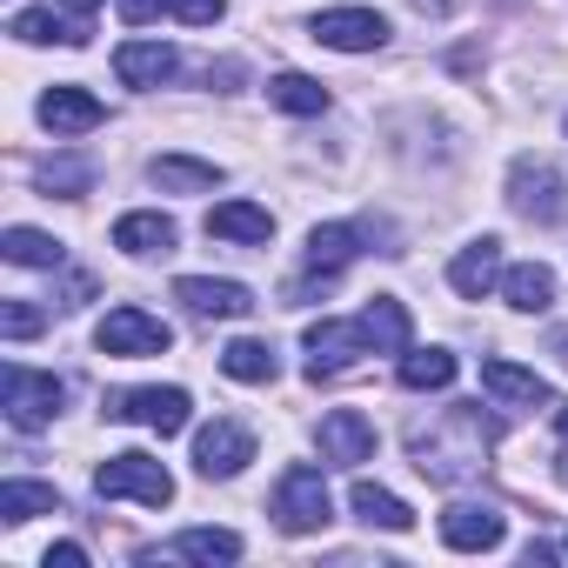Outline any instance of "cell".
Returning <instances> with one entry per match:
<instances>
[{
  "label": "cell",
  "instance_id": "1",
  "mask_svg": "<svg viewBox=\"0 0 568 568\" xmlns=\"http://www.w3.org/2000/svg\"><path fill=\"white\" fill-rule=\"evenodd\" d=\"M408 455H415V475L455 488V481H475L495 455V422L481 415V402H455L442 408L435 422L408 428Z\"/></svg>",
  "mask_w": 568,
  "mask_h": 568
},
{
  "label": "cell",
  "instance_id": "2",
  "mask_svg": "<svg viewBox=\"0 0 568 568\" xmlns=\"http://www.w3.org/2000/svg\"><path fill=\"white\" fill-rule=\"evenodd\" d=\"M94 495H101V501H148V508H168V501H174V475H168L154 455L128 448V455H108V462L94 468Z\"/></svg>",
  "mask_w": 568,
  "mask_h": 568
},
{
  "label": "cell",
  "instance_id": "3",
  "mask_svg": "<svg viewBox=\"0 0 568 568\" xmlns=\"http://www.w3.org/2000/svg\"><path fill=\"white\" fill-rule=\"evenodd\" d=\"M508 201H515V214L535 221V227H561V221H568V181H561L541 154H515V168H508Z\"/></svg>",
  "mask_w": 568,
  "mask_h": 568
},
{
  "label": "cell",
  "instance_id": "4",
  "mask_svg": "<svg viewBox=\"0 0 568 568\" xmlns=\"http://www.w3.org/2000/svg\"><path fill=\"white\" fill-rule=\"evenodd\" d=\"M61 402H68V382H54V375H34V368H21V362H8V368H0V408H8V422H14L21 435L48 428V422L61 415Z\"/></svg>",
  "mask_w": 568,
  "mask_h": 568
},
{
  "label": "cell",
  "instance_id": "5",
  "mask_svg": "<svg viewBox=\"0 0 568 568\" xmlns=\"http://www.w3.org/2000/svg\"><path fill=\"white\" fill-rule=\"evenodd\" d=\"M328 515H335V501H328V481H322V468L295 462L288 475L274 481V521L288 528V535H315V528H328Z\"/></svg>",
  "mask_w": 568,
  "mask_h": 568
},
{
  "label": "cell",
  "instance_id": "6",
  "mask_svg": "<svg viewBox=\"0 0 568 568\" xmlns=\"http://www.w3.org/2000/svg\"><path fill=\"white\" fill-rule=\"evenodd\" d=\"M94 342H101V355H121V362H148V355H168L174 328H168L161 315H148V308H114V315L94 328Z\"/></svg>",
  "mask_w": 568,
  "mask_h": 568
},
{
  "label": "cell",
  "instance_id": "7",
  "mask_svg": "<svg viewBox=\"0 0 568 568\" xmlns=\"http://www.w3.org/2000/svg\"><path fill=\"white\" fill-rule=\"evenodd\" d=\"M362 355H375L362 315H355V322H315V328H308V382H335V375H348Z\"/></svg>",
  "mask_w": 568,
  "mask_h": 568
},
{
  "label": "cell",
  "instance_id": "8",
  "mask_svg": "<svg viewBox=\"0 0 568 568\" xmlns=\"http://www.w3.org/2000/svg\"><path fill=\"white\" fill-rule=\"evenodd\" d=\"M187 415H194L187 388H128V395L108 402V422H141V428H154V435H181Z\"/></svg>",
  "mask_w": 568,
  "mask_h": 568
},
{
  "label": "cell",
  "instance_id": "9",
  "mask_svg": "<svg viewBox=\"0 0 568 568\" xmlns=\"http://www.w3.org/2000/svg\"><path fill=\"white\" fill-rule=\"evenodd\" d=\"M174 302L187 315H201V322H241V315H254V295L241 288V281H207V274H181L174 281Z\"/></svg>",
  "mask_w": 568,
  "mask_h": 568
},
{
  "label": "cell",
  "instance_id": "10",
  "mask_svg": "<svg viewBox=\"0 0 568 568\" xmlns=\"http://www.w3.org/2000/svg\"><path fill=\"white\" fill-rule=\"evenodd\" d=\"M315 41L335 54H375L388 41V21L375 8H328V14H315Z\"/></svg>",
  "mask_w": 568,
  "mask_h": 568
},
{
  "label": "cell",
  "instance_id": "11",
  "mask_svg": "<svg viewBox=\"0 0 568 568\" xmlns=\"http://www.w3.org/2000/svg\"><path fill=\"white\" fill-rule=\"evenodd\" d=\"M254 462V435L241 428V422H207L201 435H194V468L207 475V481H227V475H241Z\"/></svg>",
  "mask_w": 568,
  "mask_h": 568
},
{
  "label": "cell",
  "instance_id": "12",
  "mask_svg": "<svg viewBox=\"0 0 568 568\" xmlns=\"http://www.w3.org/2000/svg\"><path fill=\"white\" fill-rule=\"evenodd\" d=\"M501 508H488V501H455L448 515H442V541L455 548V555H488V548H501Z\"/></svg>",
  "mask_w": 568,
  "mask_h": 568
},
{
  "label": "cell",
  "instance_id": "13",
  "mask_svg": "<svg viewBox=\"0 0 568 568\" xmlns=\"http://www.w3.org/2000/svg\"><path fill=\"white\" fill-rule=\"evenodd\" d=\"M368 455H375V422H368V415H355V408L322 415V462H335V468H362Z\"/></svg>",
  "mask_w": 568,
  "mask_h": 568
},
{
  "label": "cell",
  "instance_id": "14",
  "mask_svg": "<svg viewBox=\"0 0 568 568\" xmlns=\"http://www.w3.org/2000/svg\"><path fill=\"white\" fill-rule=\"evenodd\" d=\"M501 281V241L495 234H481V241H468L455 261H448V288L462 295V302H481L488 288Z\"/></svg>",
  "mask_w": 568,
  "mask_h": 568
},
{
  "label": "cell",
  "instance_id": "15",
  "mask_svg": "<svg viewBox=\"0 0 568 568\" xmlns=\"http://www.w3.org/2000/svg\"><path fill=\"white\" fill-rule=\"evenodd\" d=\"M101 121H108V108H101L88 88H48V94H41V128L61 134V141H68V134H94Z\"/></svg>",
  "mask_w": 568,
  "mask_h": 568
},
{
  "label": "cell",
  "instance_id": "16",
  "mask_svg": "<svg viewBox=\"0 0 568 568\" xmlns=\"http://www.w3.org/2000/svg\"><path fill=\"white\" fill-rule=\"evenodd\" d=\"M481 388L501 402V408H548V382L535 368H515V362H481Z\"/></svg>",
  "mask_w": 568,
  "mask_h": 568
},
{
  "label": "cell",
  "instance_id": "17",
  "mask_svg": "<svg viewBox=\"0 0 568 568\" xmlns=\"http://www.w3.org/2000/svg\"><path fill=\"white\" fill-rule=\"evenodd\" d=\"M207 234L241 241V247H261V241L274 234V214H267V207H254V201H221V207L207 214Z\"/></svg>",
  "mask_w": 568,
  "mask_h": 568
},
{
  "label": "cell",
  "instance_id": "18",
  "mask_svg": "<svg viewBox=\"0 0 568 568\" xmlns=\"http://www.w3.org/2000/svg\"><path fill=\"white\" fill-rule=\"evenodd\" d=\"M355 254H362V227H348V221H328V227L308 234V274H328L335 281Z\"/></svg>",
  "mask_w": 568,
  "mask_h": 568
},
{
  "label": "cell",
  "instance_id": "19",
  "mask_svg": "<svg viewBox=\"0 0 568 568\" xmlns=\"http://www.w3.org/2000/svg\"><path fill=\"white\" fill-rule=\"evenodd\" d=\"M362 328H368L375 355H408V335H415V322H408V308H402L395 295H375V302L362 308Z\"/></svg>",
  "mask_w": 568,
  "mask_h": 568
},
{
  "label": "cell",
  "instance_id": "20",
  "mask_svg": "<svg viewBox=\"0 0 568 568\" xmlns=\"http://www.w3.org/2000/svg\"><path fill=\"white\" fill-rule=\"evenodd\" d=\"M114 74H121L128 88H161V81L174 74V48H161V41H128V48L114 54Z\"/></svg>",
  "mask_w": 568,
  "mask_h": 568
},
{
  "label": "cell",
  "instance_id": "21",
  "mask_svg": "<svg viewBox=\"0 0 568 568\" xmlns=\"http://www.w3.org/2000/svg\"><path fill=\"white\" fill-rule=\"evenodd\" d=\"M114 247H121V254H168V247H174V221L154 214V207L121 214V221H114Z\"/></svg>",
  "mask_w": 568,
  "mask_h": 568
},
{
  "label": "cell",
  "instance_id": "22",
  "mask_svg": "<svg viewBox=\"0 0 568 568\" xmlns=\"http://www.w3.org/2000/svg\"><path fill=\"white\" fill-rule=\"evenodd\" d=\"M501 295H508L515 315H541V308L555 302V274H548L541 261H521V267L501 274Z\"/></svg>",
  "mask_w": 568,
  "mask_h": 568
},
{
  "label": "cell",
  "instance_id": "23",
  "mask_svg": "<svg viewBox=\"0 0 568 568\" xmlns=\"http://www.w3.org/2000/svg\"><path fill=\"white\" fill-rule=\"evenodd\" d=\"M355 515L368 521V528H388V535H408L415 528V508L402 501V495H388V488H375V481H355Z\"/></svg>",
  "mask_w": 568,
  "mask_h": 568
},
{
  "label": "cell",
  "instance_id": "24",
  "mask_svg": "<svg viewBox=\"0 0 568 568\" xmlns=\"http://www.w3.org/2000/svg\"><path fill=\"white\" fill-rule=\"evenodd\" d=\"M34 515H61L54 481H0V521H34Z\"/></svg>",
  "mask_w": 568,
  "mask_h": 568
},
{
  "label": "cell",
  "instance_id": "25",
  "mask_svg": "<svg viewBox=\"0 0 568 568\" xmlns=\"http://www.w3.org/2000/svg\"><path fill=\"white\" fill-rule=\"evenodd\" d=\"M14 34H21L28 48H48V41L88 48V21H61V14H48V8H21V14H14Z\"/></svg>",
  "mask_w": 568,
  "mask_h": 568
},
{
  "label": "cell",
  "instance_id": "26",
  "mask_svg": "<svg viewBox=\"0 0 568 568\" xmlns=\"http://www.w3.org/2000/svg\"><path fill=\"white\" fill-rule=\"evenodd\" d=\"M148 174H154V187H168V194H207V187L221 181L214 161H187V154H161Z\"/></svg>",
  "mask_w": 568,
  "mask_h": 568
},
{
  "label": "cell",
  "instance_id": "27",
  "mask_svg": "<svg viewBox=\"0 0 568 568\" xmlns=\"http://www.w3.org/2000/svg\"><path fill=\"white\" fill-rule=\"evenodd\" d=\"M0 254H8L14 267H61L68 261V247L54 234H41V227H8L0 234Z\"/></svg>",
  "mask_w": 568,
  "mask_h": 568
},
{
  "label": "cell",
  "instance_id": "28",
  "mask_svg": "<svg viewBox=\"0 0 568 568\" xmlns=\"http://www.w3.org/2000/svg\"><path fill=\"white\" fill-rule=\"evenodd\" d=\"M267 101H274L281 114H302V121H308V114H328V88L308 81V74H274V81H267Z\"/></svg>",
  "mask_w": 568,
  "mask_h": 568
},
{
  "label": "cell",
  "instance_id": "29",
  "mask_svg": "<svg viewBox=\"0 0 568 568\" xmlns=\"http://www.w3.org/2000/svg\"><path fill=\"white\" fill-rule=\"evenodd\" d=\"M455 355L448 348H408L402 355V388H415V395H428V388H448L455 382Z\"/></svg>",
  "mask_w": 568,
  "mask_h": 568
},
{
  "label": "cell",
  "instance_id": "30",
  "mask_svg": "<svg viewBox=\"0 0 568 568\" xmlns=\"http://www.w3.org/2000/svg\"><path fill=\"white\" fill-rule=\"evenodd\" d=\"M168 555H181V561H241V535L234 528H181Z\"/></svg>",
  "mask_w": 568,
  "mask_h": 568
},
{
  "label": "cell",
  "instance_id": "31",
  "mask_svg": "<svg viewBox=\"0 0 568 568\" xmlns=\"http://www.w3.org/2000/svg\"><path fill=\"white\" fill-rule=\"evenodd\" d=\"M221 375L227 382H274V348L267 342H227L221 348Z\"/></svg>",
  "mask_w": 568,
  "mask_h": 568
},
{
  "label": "cell",
  "instance_id": "32",
  "mask_svg": "<svg viewBox=\"0 0 568 568\" xmlns=\"http://www.w3.org/2000/svg\"><path fill=\"white\" fill-rule=\"evenodd\" d=\"M41 187H48V194H68V201H74V194H88V187H94V161H88V154L48 161V168H41Z\"/></svg>",
  "mask_w": 568,
  "mask_h": 568
},
{
  "label": "cell",
  "instance_id": "33",
  "mask_svg": "<svg viewBox=\"0 0 568 568\" xmlns=\"http://www.w3.org/2000/svg\"><path fill=\"white\" fill-rule=\"evenodd\" d=\"M0 335H8V342H28V335H41V308H28V302H8V308H0Z\"/></svg>",
  "mask_w": 568,
  "mask_h": 568
},
{
  "label": "cell",
  "instance_id": "34",
  "mask_svg": "<svg viewBox=\"0 0 568 568\" xmlns=\"http://www.w3.org/2000/svg\"><path fill=\"white\" fill-rule=\"evenodd\" d=\"M168 14L187 21V28H214V21L227 14V0H168Z\"/></svg>",
  "mask_w": 568,
  "mask_h": 568
},
{
  "label": "cell",
  "instance_id": "35",
  "mask_svg": "<svg viewBox=\"0 0 568 568\" xmlns=\"http://www.w3.org/2000/svg\"><path fill=\"white\" fill-rule=\"evenodd\" d=\"M114 8H121V21H128V28H148V21L168 8V0H114Z\"/></svg>",
  "mask_w": 568,
  "mask_h": 568
},
{
  "label": "cell",
  "instance_id": "36",
  "mask_svg": "<svg viewBox=\"0 0 568 568\" xmlns=\"http://www.w3.org/2000/svg\"><path fill=\"white\" fill-rule=\"evenodd\" d=\"M48 568H88V548L81 541H61V548H48Z\"/></svg>",
  "mask_w": 568,
  "mask_h": 568
},
{
  "label": "cell",
  "instance_id": "37",
  "mask_svg": "<svg viewBox=\"0 0 568 568\" xmlns=\"http://www.w3.org/2000/svg\"><path fill=\"white\" fill-rule=\"evenodd\" d=\"M88 295H94V281H88V274H68V281H61V308H81Z\"/></svg>",
  "mask_w": 568,
  "mask_h": 568
},
{
  "label": "cell",
  "instance_id": "38",
  "mask_svg": "<svg viewBox=\"0 0 568 568\" xmlns=\"http://www.w3.org/2000/svg\"><path fill=\"white\" fill-rule=\"evenodd\" d=\"M415 8H422V14H435V21H442V14H455V0H415Z\"/></svg>",
  "mask_w": 568,
  "mask_h": 568
},
{
  "label": "cell",
  "instance_id": "39",
  "mask_svg": "<svg viewBox=\"0 0 568 568\" xmlns=\"http://www.w3.org/2000/svg\"><path fill=\"white\" fill-rule=\"evenodd\" d=\"M548 348H555V362H561V368H568V335H555V342H548Z\"/></svg>",
  "mask_w": 568,
  "mask_h": 568
},
{
  "label": "cell",
  "instance_id": "40",
  "mask_svg": "<svg viewBox=\"0 0 568 568\" xmlns=\"http://www.w3.org/2000/svg\"><path fill=\"white\" fill-rule=\"evenodd\" d=\"M68 8H74V14H81V21H88V14H94V8H101V0H68Z\"/></svg>",
  "mask_w": 568,
  "mask_h": 568
},
{
  "label": "cell",
  "instance_id": "41",
  "mask_svg": "<svg viewBox=\"0 0 568 568\" xmlns=\"http://www.w3.org/2000/svg\"><path fill=\"white\" fill-rule=\"evenodd\" d=\"M555 428H561V442H568V402H561V408H555Z\"/></svg>",
  "mask_w": 568,
  "mask_h": 568
},
{
  "label": "cell",
  "instance_id": "42",
  "mask_svg": "<svg viewBox=\"0 0 568 568\" xmlns=\"http://www.w3.org/2000/svg\"><path fill=\"white\" fill-rule=\"evenodd\" d=\"M555 475H561V481H568V455H561V462H555Z\"/></svg>",
  "mask_w": 568,
  "mask_h": 568
},
{
  "label": "cell",
  "instance_id": "43",
  "mask_svg": "<svg viewBox=\"0 0 568 568\" xmlns=\"http://www.w3.org/2000/svg\"><path fill=\"white\" fill-rule=\"evenodd\" d=\"M561 548H568V541H561Z\"/></svg>",
  "mask_w": 568,
  "mask_h": 568
}]
</instances>
